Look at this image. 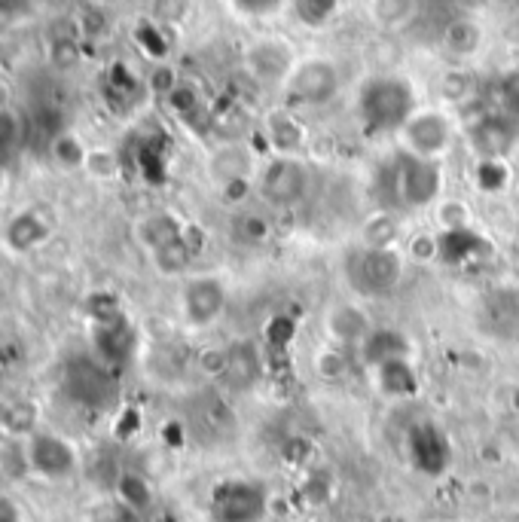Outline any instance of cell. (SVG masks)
Returning <instances> with one entry per match:
<instances>
[{
  "label": "cell",
  "instance_id": "33",
  "mask_svg": "<svg viewBox=\"0 0 519 522\" xmlns=\"http://www.w3.org/2000/svg\"><path fill=\"white\" fill-rule=\"evenodd\" d=\"M0 522H19V513L16 507L7 501V498H0Z\"/></svg>",
  "mask_w": 519,
  "mask_h": 522
},
{
  "label": "cell",
  "instance_id": "7",
  "mask_svg": "<svg viewBox=\"0 0 519 522\" xmlns=\"http://www.w3.org/2000/svg\"><path fill=\"white\" fill-rule=\"evenodd\" d=\"M403 138V147L413 156H422V159H437L440 153H446L449 141H452V123L443 110H416L413 120L403 126L400 132Z\"/></svg>",
  "mask_w": 519,
  "mask_h": 522
},
{
  "label": "cell",
  "instance_id": "1",
  "mask_svg": "<svg viewBox=\"0 0 519 522\" xmlns=\"http://www.w3.org/2000/svg\"><path fill=\"white\" fill-rule=\"evenodd\" d=\"M419 110V95L407 77L376 74L358 89V120L367 135H400Z\"/></svg>",
  "mask_w": 519,
  "mask_h": 522
},
{
  "label": "cell",
  "instance_id": "12",
  "mask_svg": "<svg viewBox=\"0 0 519 522\" xmlns=\"http://www.w3.org/2000/svg\"><path fill=\"white\" fill-rule=\"evenodd\" d=\"M95 348L104 364H126L132 348H135V333L123 312H113L104 318H95Z\"/></svg>",
  "mask_w": 519,
  "mask_h": 522
},
{
  "label": "cell",
  "instance_id": "25",
  "mask_svg": "<svg viewBox=\"0 0 519 522\" xmlns=\"http://www.w3.org/2000/svg\"><path fill=\"white\" fill-rule=\"evenodd\" d=\"M364 236H367V248H394V239H397V223H394L388 214H379L373 223H367Z\"/></svg>",
  "mask_w": 519,
  "mask_h": 522
},
{
  "label": "cell",
  "instance_id": "9",
  "mask_svg": "<svg viewBox=\"0 0 519 522\" xmlns=\"http://www.w3.org/2000/svg\"><path fill=\"white\" fill-rule=\"evenodd\" d=\"M28 464L46 480H65L77 468V452L68 440L55 434H34L28 443Z\"/></svg>",
  "mask_w": 519,
  "mask_h": 522
},
{
  "label": "cell",
  "instance_id": "23",
  "mask_svg": "<svg viewBox=\"0 0 519 522\" xmlns=\"http://www.w3.org/2000/svg\"><path fill=\"white\" fill-rule=\"evenodd\" d=\"M474 181L483 193H504L510 184V168L504 159H480Z\"/></svg>",
  "mask_w": 519,
  "mask_h": 522
},
{
  "label": "cell",
  "instance_id": "6",
  "mask_svg": "<svg viewBox=\"0 0 519 522\" xmlns=\"http://www.w3.org/2000/svg\"><path fill=\"white\" fill-rule=\"evenodd\" d=\"M403 278V260L394 248H364L352 257V281L370 297H385Z\"/></svg>",
  "mask_w": 519,
  "mask_h": 522
},
{
  "label": "cell",
  "instance_id": "14",
  "mask_svg": "<svg viewBox=\"0 0 519 522\" xmlns=\"http://www.w3.org/2000/svg\"><path fill=\"white\" fill-rule=\"evenodd\" d=\"M245 65L254 77L260 80H281L291 74V68L297 65L294 58H291V49H287L281 40H263L257 46H251V52L245 55Z\"/></svg>",
  "mask_w": 519,
  "mask_h": 522
},
{
  "label": "cell",
  "instance_id": "30",
  "mask_svg": "<svg viewBox=\"0 0 519 522\" xmlns=\"http://www.w3.org/2000/svg\"><path fill=\"white\" fill-rule=\"evenodd\" d=\"M410 7H413V0H376V13L382 22H400L410 13Z\"/></svg>",
  "mask_w": 519,
  "mask_h": 522
},
{
  "label": "cell",
  "instance_id": "11",
  "mask_svg": "<svg viewBox=\"0 0 519 522\" xmlns=\"http://www.w3.org/2000/svg\"><path fill=\"white\" fill-rule=\"evenodd\" d=\"M407 449H410L413 464L428 477H437V474H443L449 468V455H452L449 452V440L431 422H419V425L410 428Z\"/></svg>",
  "mask_w": 519,
  "mask_h": 522
},
{
  "label": "cell",
  "instance_id": "28",
  "mask_svg": "<svg viewBox=\"0 0 519 522\" xmlns=\"http://www.w3.org/2000/svg\"><path fill=\"white\" fill-rule=\"evenodd\" d=\"M284 138H291L294 147H300L303 132H300L297 120H291V116H278V120L272 123V141L278 144V153H284Z\"/></svg>",
  "mask_w": 519,
  "mask_h": 522
},
{
  "label": "cell",
  "instance_id": "2",
  "mask_svg": "<svg viewBox=\"0 0 519 522\" xmlns=\"http://www.w3.org/2000/svg\"><path fill=\"white\" fill-rule=\"evenodd\" d=\"M309 187V168L297 153H278L275 159H269L257 184L263 202H269L272 208H294L309 196Z\"/></svg>",
  "mask_w": 519,
  "mask_h": 522
},
{
  "label": "cell",
  "instance_id": "4",
  "mask_svg": "<svg viewBox=\"0 0 519 522\" xmlns=\"http://www.w3.org/2000/svg\"><path fill=\"white\" fill-rule=\"evenodd\" d=\"M339 92V71L330 58H303L284 77V95L291 104L318 107Z\"/></svg>",
  "mask_w": 519,
  "mask_h": 522
},
{
  "label": "cell",
  "instance_id": "29",
  "mask_svg": "<svg viewBox=\"0 0 519 522\" xmlns=\"http://www.w3.org/2000/svg\"><path fill=\"white\" fill-rule=\"evenodd\" d=\"M233 7H236L239 13H245V16L260 19V16H269V13L281 10L284 0H233Z\"/></svg>",
  "mask_w": 519,
  "mask_h": 522
},
{
  "label": "cell",
  "instance_id": "10",
  "mask_svg": "<svg viewBox=\"0 0 519 522\" xmlns=\"http://www.w3.org/2000/svg\"><path fill=\"white\" fill-rule=\"evenodd\" d=\"M181 303H184V315H187L190 324L208 327L226 309V287L214 275H199V278L187 281Z\"/></svg>",
  "mask_w": 519,
  "mask_h": 522
},
{
  "label": "cell",
  "instance_id": "13",
  "mask_svg": "<svg viewBox=\"0 0 519 522\" xmlns=\"http://www.w3.org/2000/svg\"><path fill=\"white\" fill-rule=\"evenodd\" d=\"M513 141H516V129H513V116L507 113H486L471 129V144L483 159H504Z\"/></svg>",
  "mask_w": 519,
  "mask_h": 522
},
{
  "label": "cell",
  "instance_id": "8",
  "mask_svg": "<svg viewBox=\"0 0 519 522\" xmlns=\"http://www.w3.org/2000/svg\"><path fill=\"white\" fill-rule=\"evenodd\" d=\"M65 388L74 400H80L86 406H95V410L98 406H107L113 400V394H117L107 367L98 364V361H86V358H77V361L68 364Z\"/></svg>",
  "mask_w": 519,
  "mask_h": 522
},
{
  "label": "cell",
  "instance_id": "27",
  "mask_svg": "<svg viewBox=\"0 0 519 522\" xmlns=\"http://www.w3.org/2000/svg\"><path fill=\"white\" fill-rule=\"evenodd\" d=\"M120 498H123V504H126L129 510H144V507L150 504V489H147V483H144L141 477L126 474V477L120 480Z\"/></svg>",
  "mask_w": 519,
  "mask_h": 522
},
{
  "label": "cell",
  "instance_id": "22",
  "mask_svg": "<svg viewBox=\"0 0 519 522\" xmlns=\"http://www.w3.org/2000/svg\"><path fill=\"white\" fill-rule=\"evenodd\" d=\"M480 28L471 22V19H458V22H452L446 31H443V43H446V49H452L455 55H471V52H477V46H480Z\"/></svg>",
  "mask_w": 519,
  "mask_h": 522
},
{
  "label": "cell",
  "instance_id": "32",
  "mask_svg": "<svg viewBox=\"0 0 519 522\" xmlns=\"http://www.w3.org/2000/svg\"><path fill=\"white\" fill-rule=\"evenodd\" d=\"M16 141V126L7 113H0V150H7Z\"/></svg>",
  "mask_w": 519,
  "mask_h": 522
},
{
  "label": "cell",
  "instance_id": "3",
  "mask_svg": "<svg viewBox=\"0 0 519 522\" xmlns=\"http://www.w3.org/2000/svg\"><path fill=\"white\" fill-rule=\"evenodd\" d=\"M266 489L254 480H223L208 501L211 522H260L266 516Z\"/></svg>",
  "mask_w": 519,
  "mask_h": 522
},
{
  "label": "cell",
  "instance_id": "5",
  "mask_svg": "<svg viewBox=\"0 0 519 522\" xmlns=\"http://www.w3.org/2000/svg\"><path fill=\"white\" fill-rule=\"evenodd\" d=\"M394 196L407 208L431 205L443 190V171L437 159H422L407 153L394 165Z\"/></svg>",
  "mask_w": 519,
  "mask_h": 522
},
{
  "label": "cell",
  "instance_id": "24",
  "mask_svg": "<svg viewBox=\"0 0 519 522\" xmlns=\"http://www.w3.org/2000/svg\"><path fill=\"white\" fill-rule=\"evenodd\" d=\"M138 168L150 184H162L165 181V147L156 141H144L138 147Z\"/></svg>",
  "mask_w": 519,
  "mask_h": 522
},
{
  "label": "cell",
  "instance_id": "18",
  "mask_svg": "<svg viewBox=\"0 0 519 522\" xmlns=\"http://www.w3.org/2000/svg\"><path fill=\"white\" fill-rule=\"evenodd\" d=\"M284 7L297 25L318 31L333 22V16L339 13V0H284Z\"/></svg>",
  "mask_w": 519,
  "mask_h": 522
},
{
  "label": "cell",
  "instance_id": "15",
  "mask_svg": "<svg viewBox=\"0 0 519 522\" xmlns=\"http://www.w3.org/2000/svg\"><path fill=\"white\" fill-rule=\"evenodd\" d=\"M483 251H486L483 236H477V232L468 229V226L446 229L443 236H440V242H437V254H440V260L449 263V266L468 263V260H474L477 254H483Z\"/></svg>",
  "mask_w": 519,
  "mask_h": 522
},
{
  "label": "cell",
  "instance_id": "17",
  "mask_svg": "<svg viewBox=\"0 0 519 522\" xmlns=\"http://www.w3.org/2000/svg\"><path fill=\"white\" fill-rule=\"evenodd\" d=\"M223 376L229 382H236V388H251L260 379V352L248 342H239L236 348H229Z\"/></svg>",
  "mask_w": 519,
  "mask_h": 522
},
{
  "label": "cell",
  "instance_id": "31",
  "mask_svg": "<svg viewBox=\"0 0 519 522\" xmlns=\"http://www.w3.org/2000/svg\"><path fill=\"white\" fill-rule=\"evenodd\" d=\"M55 156H59L65 165H80V159H83V150H80V144L74 141V138H68V135H59L55 138Z\"/></svg>",
  "mask_w": 519,
  "mask_h": 522
},
{
  "label": "cell",
  "instance_id": "19",
  "mask_svg": "<svg viewBox=\"0 0 519 522\" xmlns=\"http://www.w3.org/2000/svg\"><path fill=\"white\" fill-rule=\"evenodd\" d=\"M361 352H364V361L370 367H379L391 358H400L407 355V345H403L400 333H391V330H370L364 339H361Z\"/></svg>",
  "mask_w": 519,
  "mask_h": 522
},
{
  "label": "cell",
  "instance_id": "21",
  "mask_svg": "<svg viewBox=\"0 0 519 522\" xmlns=\"http://www.w3.org/2000/svg\"><path fill=\"white\" fill-rule=\"evenodd\" d=\"M7 239H10L13 248L28 251V248H34V245H40V242L46 239V223H43L34 211H25V214H19V217L10 223Z\"/></svg>",
  "mask_w": 519,
  "mask_h": 522
},
{
  "label": "cell",
  "instance_id": "26",
  "mask_svg": "<svg viewBox=\"0 0 519 522\" xmlns=\"http://www.w3.org/2000/svg\"><path fill=\"white\" fill-rule=\"evenodd\" d=\"M498 101H501V110L513 120H519V68L507 71L498 83Z\"/></svg>",
  "mask_w": 519,
  "mask_h": 522
},
{
  "label": "cell",
  "instance_id": "16",
  "mask_svg": "<svg viewBox=\"0 0 519 522\" xmlns=\"http://www.w3.org/2000/svg\"><path fill=\"white\" fill-rule=\"evenodd\" d=\"M373 370H376L379 388L385 394H391V397H410L419 388V376H416V370H413V364H410L407 355L391 358V361H385V364H379Z\"/></svg>",
  "mask_w": 519,
  "mask_h": 522
},
{
  "label": "cell",
  "instance_id": "20",
  "mask_svg": "<svg viewBox=\"0 0 519 522\" xmlns=\"http://www.w3.org/2000/svg\"><path fill=\"white\" fill-rule=\"evenodd\" d=\"M184 236V226L171 217V214H153L144 226H141V239L147 242V248L156 254L159 248L178 242Z\"/></svg>",
  "mask_w": 519,
  "mask_h": 522
}]
</instances>
